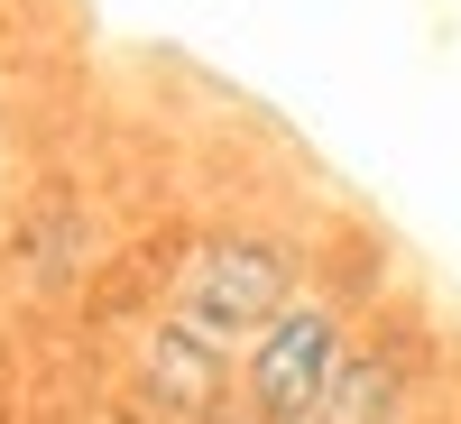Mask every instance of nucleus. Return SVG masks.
Wrapping results in <instances>:
<instances>
[{
  "mask_svg": "<svg viewBox=\"0 0 461 424\" xmlns=\"http://www.w3.org/2000/svg\"><path fill=\"white\" fill-rule=\"evenodd\" d=\"M286 258L267 240H212L194 267H185V295H176V323H194L203 341H230V332H267L286 314Z\"/></svg>",
  "mask_w": 461,
  "mask_h": 424,
  "instance_id": "2",
  "label": "nucleus"
},
{
  "mask_svg": "<svg viewBox=\"0 0 461 424\" xmlns=\"http://www.w3.org/2000/svg\"><path fill=\"white\" fill-rule=\"evenodd\" d=\"M341 378V314L332 304H286L249 341V406L258 424H323V397Z\"/></svg>",
  "mask_w": 461,
  "mask_h": 424,
  "instance_id": "1",
  "label": "nucleus"
}]
</instances>
